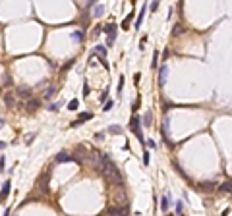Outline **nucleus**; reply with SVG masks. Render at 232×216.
Segmentation results:
<instances>
[{
  "label": "nucleus",
  "mask_w": 232,
  "mask_h": 216,
  "mask_svg": "<svg viewBox=\"0 0 232 216\" xmlns=\"http://www.w3.org/2000/svg\"><path fill=\"white\" fill-rule=\"evenodd\" d=\"M4 102H6V104L10 106V108H14V97H12L10 93H8V95H6V97H4Z\"/></svg>",
  "instance_id": "obj_16"
},
{
  "label": "nucleus",
  "mask_w": 232,
  "mask_h": 216,
  "mask_svg": "<svg viewBox=\"0 0 232 216\" xmlns=\"http://www.w3.org/2000/svg\"><path fill=\"white\" fill-rule=\"evenodd\" d=\"M35 108H39V102H37V101H29V102H27V110L33 112Z\"/></svg>",
  "instance_id": "obj_17"
},
{
  "label": "nucleus",
  "mask_w": 232,
  "mask_h": 216,
  "mask_svg": "<svg viewBox=\"0 0 232 216\" xmlns=\"http://www.w3.org/2000/svg\"><path fill=\"white\" fill-rule=\"evenodd\" d=\"M168 207H170V197H168V195H162V199H161V208H162V212H167Z\"/></svg>",
  "instance_id": "obj_9"
},
{
  "label": "nucleus",
  "mask_w": 232,
  "mask_h": 216,
  "mask_svg": "<svg viewBox=\"0 0 232 216\" xmlns=\"http://www.w3.org/2000/svg\"><path fill=\"white\" fill-rule=\"evenodd\" d=\"M4 216H10V208H6V210H4Z\"/></svg>",
  "instance_id": "obj_39"
},
{
  "label": "nucleus",
  "mask_w": 232,
  "mask_h": 216,
  "mask_svg": "<svg viewBox=\"0 0 232 216\" xmlns=\"http://www.w3.org/2000/svg\"><path fill=\"white\" fill-rule=\"evenodd\" d=\"M149 162H151V154H149V152H147V151H145V152H143V164H145V166H147V164H149Z\"/></svg>",
  "instance_id": "obj_23"
},
{
  "label": "nucleus",
  "mask_w": 232,
  "mask_h": 216,
  "mask_svg": "<svg viewBox=\"0 0 232 216\" xmlns=\"http://www.w3.org/2000/svg\"><path fill=\"white\" fill-rule=\"evenodd\" d=\"M91 118H93V114H91V112H87V114H79V118L75 120L74 124H72V127H78V125L81 124V122H85V120H91Z\"/></svg>",
  "instance_id": "obj_6"
},
{
  "label": "nucleus",
  "mask_w": 232,
  "mask_h": 216,
  "mask_svg": "<svg viewBox=\"0 0 232 216\" xmlns=\"http://www.w3.org/2000/svg\"><path fill=\"white\" fill-rule=\"evenodd\" d=\"M182 210H184V207H182V203L178 201L176 203V212H178V214H182Z\"/></svg>",
  "instance_id": "obj_30"
},
{
  "label": "nucleus",
  "mask_w": 232,
  "mask_h": 216,
  "mask_svg": "<svg viewBox=\"0 0 232 216\" xmlns=\"http://www.w3.org/2000/svg\"><path fill=\"white\" fill-rule=\"evenodd\" d=\"M167 77H168V66L162 64L161 72H159V85H164V83H167Z\"/></svg>",
  "instance_id": "obj_4"
},
{
  "label": "nucleus",
  "mask_w": 232,
  "mask_h": 216,
  "mask_svg": "<svg viewBox=\"0 0 232 216\" xmlns=\"http://www.w3.org/2000/svg\"><path fill=\"white\" fill-rule=\"evenodd\" d=\"M101 162H102V172H105L107 176H112V178H116L118 181H120V179H122L120 178V172H118V168H116V166L107 158V154H101Z\"/></svg>",
  "instance_id": "obj_1"
},
{
  "label": "nucleus",
  "mask_w": 232,
  "mask_h": 216,
  "mask_svg": "<svg viewBox=\"0 0 232 216\" xmlns=\"http://www.w3.org/2000/svg\"><path fill=\"white\" fill-rule=\"evenodd\" d=\"M70 160H74V158L70 157L68 152H60V154L56 157V162H70Z\"/></svg>",
  "instance_id": "obj_11"
},
{
  "label": "nucleus",
  "mask_w": 232,
  "mask_h": 216,
  "mask_svg": "<svg viewBox=\"0 0 232 216\" xmlns=\"http://www.w3.org/2000/svg\"><path fill=\"white\" fill-rule=\"evenodd\" d=\"M122 87H124V77H120V81H118V93H122Z\"/></svg>",
  "instance_id": "obj_31"
},
{
  "label": "nucleus",
  "mask_w": 232,
  "mask_h": 216,
  "mask_svg": "<svg viewBox=\"0 0 232 216\" xmlns=\"http://www.w3.org/2000/svg\"><path fill=\"white\" fill-rule=\"evenodd\" d=\"M107 98H108V89H105V93L101 95V102H107Z\"/></svg>",
  "instance_id": "obj_28"
},
{
  "label": "nucleus",
  "mask_w": 232,
  "mask_h": 216,
  "mask_svg": "<svg viewBox=\"0 0 232 216\" xmlns=\"http://www.w3.org/2000/svg\"><path fill=\"white\" fill-rule=\"evenodd\" d=\"M145 42H147V37H143V39H141V42H139V48H141V50H143V46H145Z\"/></svg>",
  "instance_id": "obj_34"
},
{
  "label": "nucleus",
  "mask_w": 232,
  "mask_h": 216,
  "mask_svg": "<svg viewBox=\"0 0 232 216\" xmlns=\"http://www.w3.org/2000/svg\"><path fill=\"white\" fill-rule=\"evenodd\" d=\"M130 19H132V16H128V18L122 21V29H128V27H130Z\"/></svg>",
  "instance_id": "obj_24"
},
{
  "label": "nucleus",
  "mask_w": 232,
  "mask_h": 216,
  "mask_svg": "<svg viewBox=\"0 0 232 216\" xmlns=\"http://www.w3.org/2000/svg\"><path fill=\"white\" fill-rule=\"evenodd\" d=\"M172 35H174V37H176V35H182V25H176L174 31H172Z\"/></svg>",
  "instance_id": "obj_27"
},
{
  "label": "nucleus",
  "mask_w": 232,
  "mask_h": 216,
  "mask_svg": "<svg viewBox=\"0 0 232 216\" xmlns=\"http://www.w3.org/2000/svg\"><path fill=\"white\" fill-rule=\"evenodd\" d=\"M151 66H153V68H157V66H159V52L157 50H155V54H153V64H151Z\"/></svg>",
  "instance_id": "obj_25"
},
{
  "label": "nucleus",
  "mask_w": 232,
  "mask_h": 216,
  "mask_svg": "<svg viewBox=\"0 0 232 216\" xmlns=\"http://www.w3.org/2000/svg\"><path fill=\"white\" fill-rule=\"evenodd\" d=\"M78 106H79V102H78V101H70L68 110H78Z\"/></svg>",
  "instance_id": "obj_21"
},
{
  "label": "nucleus",
  "mask_w": 232,
  "mask_h": 216,
  "mask_svg": "<svg viewBox=\"0 0 232 216\" xmlns=\"http://www.w3.org/2000/svg\"><path fill=\"white\" fill-rule=\"evenodd\" d=\"M141 122H143V124L149 127V125L153 124V112H151V110H147V112H145V116L141 118Z\"/></svg>",
  "instance_id": "obj_8"
},
{
  "label": "nucleus",
  "mask_w": 232,
  "mask_h": 216,
  "mask_svg": "<svg viewBox=\"0 0 232 216\" xmlns=\"http://www.w3.org/2000/svg\"><path fill=\"white\" fill-rule=\"evenodd\" d=\"M162 131H164V137H168V120H164V124H162Z\"/></svg>",
  "instance_id": "obj_26"
},
{
  "label": "nucleus",
  "mask_w": 232,
  "mask_h": 216,
  "mask_svg": "<svg viewBox=\"0 0 232 216\" xmlns=\"http://www.w3.org/2000/svg\"><path fill=\"white\" fill-rule=\"evenodd\" d=\"M147 145H149L151 149H155V141H151V139H147Z\"/></svg>",
  "instance_id": "obj_37"
},
{
  "label": "nucleus",
  "mask_w": 232,
  "mask_h": 216,
  "mask_svg": "<svg viewBox=\"0 0 232 216\" xmlns=\"http://www.w3.org/2000/svg\"><path fill=\"white\" fill-rule=\"evenodd\" d=\"M130 127H132V131H134V133L137 135V139H139V141H141V143H145L143 133H141V118H139V116H134V120H132Z\"/></svg>",
  "instance_id": "obj_2"
},
{
  "label": "nucleus",
  "mask_w": 232,
  "mask_h": 216,
  "mask_svg": "<svg viewBox=\"0 0 232 216\" xmlns=\"http://www.w3.org/2000/svg\"><path fill=\"white\" fill-rule=\"evenodd\" d=\"M108 214H110V216H124L126 214V208H110Z\"/></svg>",
  "instance_id": "obj_12"
},
{
  "label": "nucleus",
  "mask_w": 232,
  "mask_h": 216,
  "mask_svg": "<svg viewBox=\"0 0 232 216\" xmlns=\"http://www.w3.org/2000/svg\"><path fill=\"white\" fill-rule=\"evenodd\" d=\"M54 93H56V87L52 85V87H48V89H46V93H45V98H52V97H54Z\"/></svg>",
  "instance_id": "obj_15"
},
{
  "label": "nucleus",
  "mask_w": 232,
  "mask_h": 216,
  "mask_svg": "<svg viewBox=\"0 0 232 216\" xmlns=\"http://www.w3.org/2000/svg\"><path fill=\"white\" fill-rule=\"evenodd\" d=\"M2 125H4V118H0V129H2Z\"/></svg>",
  "instance_id": "obj_38"
},
{
  "label": "nucleus",
  "mask_w": 232,
  "mask_h": 216,
  "mask_svg": "<svg viewBox=\"0 0 232 216\" xmlns=\"http://www.w3.org/2000/svg\"><path fill=\"white\" fill-rule=\"evenodd\" d=\"M102 31L107 33V35H110V33H116V25H112V23H110V25H107V27L102 29Z\"/></svg>",
  "instance_id": "obj_18"
},
{
  "label": "nucleus",
  "mask_w": 232,
  "mask_h": 216,
  "mask_svg": "<svg viewBox=\"0 0 232 216\" xmlns=\"http://www.w3.org/2000/svg\"><path fill=\"white\" fill-rule=\"evenodd\" d=\"M145 10H147V6H143V8H141V12H139L137 19H135V29L141 27V23H143V18H145Z\"/></svg>",
  "instance_id": "obj_7"
},
{
  "label": "nucleus",
  "mask_w": 232,
  "mask_h": 216,
  "mask_svg": "<svg viewBox=\"0 0 232 216\" xmlns=\"http://www.w3.org/2000/svg\"><path fill=\"white\" fill-rule=\"evenodd\" d=\"M18 97H21V98H29L31 97V91H29V89H18Z\"/></svg>",
  "instance_id": "obj_13"
},
{
  "label": "nucleus",
  "mask_w": 232,
  "mask_h": 216,
  "mask_svg": "<svg viewBox=\"0 0 232 216\" xmlns=\"http://www.w3.org/2000/svg\"><path fill=\"white\" fill-rule=\"evenodd\" d=\"M110 108H112V101H107V102H105V108H102V110H105V112H108Z\"/></svg>",
  "instance_id": "obj_29"
},
{
  "label": "nucleus",
  "mask_w": 232,
  "mask_h": 216,
  "mask_svg": "<svg viewBox=\"0 0 232 216\" xmlns=\"http://www.w3.org/2000/svg\"><path fill=\"white\" fill-rule=\"evenodd\" d=\"M157 8H159V2H153V4H151V12H155Z\"/></svg>",
  "instance_id": "obj_35"
},
{
  "label": "nucleus",
  "mask_w": 232,
  "mask_h": 216,
  "mask_svg": "<svg viewBox=\"0 0 232 216\" xmlns=\"http://www.w3.org/2000/svg\"><path fill=\"white\" fill-rule=\"evenodd\" d=\"M10 189H12V183H10V179H8V181H4L2 191H0V203L6 201V197H8V193H10Z\"/></svg>",
  "instance_id": "obj_5"
},
{
  "label": "nucleus",
  "mask_w": 232,
  "mask_h": 216,
  "mask_svg": "<svg viewBox=\"0 0 232 216\" xmlns=\"http://www.w3.org/2000/svg\"><path fill=\"white\" fill-rule=\"evenodd\" d=\"M102 12H105V6H102V4H95V6H93V16H95V18L102 16Z\"/></svg>",
  "instance_id": "obj_10"
},
{
  "label": "nucleus",
  "mask_w": 232,
  "mask_h": 216,
  "mask_svg": "<svg viewBox=\"0 0 232 216\" xmlns=\"http://www.w3.org/2000/svg\"><path fill=\"white\" fill-rule=\"evenodd\" d=\"M112 197H114L116 205H126V193H124V189H122L120 185L114 189V195H112Z\"/></svg>",
  "instance_id": "obj_3"
},
{
  "label": "nucleus",
  "mask_w": 232,
  "mask_h": 216,
  "mask_svg": "<svg viewBox=\"0 0 232 216\" xmlns=\"http://www.w3.org/2000/svg\"><path fill=\"white\" fill-rule=\"evenodd\" d=\"M60 106H62V102H52V104L48 106V110H51V112H56L58 108H60Z\"/></svg>",
  "instance_id": "obj_20"
},
{
  "label": "nucleus",
  "mask_w": 232,
  "mask_h": 216,
  "mask_svg": "<svg viewBox=\"0 0 232 216\" xmlns=\"http://www.w3.org/2000/svg\"><path fill=\"white\" fill-rule=\"evenodd\" d=\"M4 164H6V160H4V157L0 158V170H4Z\"/></svg>",
  "instance_id": "obj_36"
},
{
  "label": "nucleus",
  "mask_w": 232,
  "mask_h": 216,
  "mask_svg": "<svg viewBox=\"0 0 232 216\" xmlns=\"http://www.w3.org/2000/svg\"><path fill=\"white\" fill-rule=\"evenodd\" d=\"M221 189H223V191H226V193H228V191H230V183H228V181H226V183H224V185H223V187H221Z\"/></svg>",
  "instance_id": "obj_32"
},
{
  "label": "nucleus",
  "mask_w": 232,
  "mask_h": 216,
  "mask_svg": "<svg viewBox=\"0 0 232 216\" xmlns=\"http://www.w3.org/2000/svg\"><path fill=\"white\" fill-rule=\"evenodd\" d=\"M108 131H110V133H122V127H118V125H110Z\"/></svg>",
  "instance_id": "obj_22"
},
{
  "label": "nucleus",
  "mask_w": 232,
  "mask_h": 216,
  "mask_svg": "<svg viewBox=\"0 0 232 216\" xmlns=\"http://www.w3.org/2000/svg\"><path fill=\"white\" fill-rule=\"evenodd\" d=\"M72 39H74V41H81V39H83V33H81V31L72 33Z\"/></svg>",
  "instance_id": "obj_19"
},
{
  "label": "nucleus",
  "mask_w": 232,
  "mask_h": 216,
  "mask_svg": "<svg viewBox=\"0 0 232 216\" xmlns=\"http://www.w3.org/2000/svg\"><path fill=\"white\" fill-rule=\"evenodd\" d=\"M95 139H97V141H102V139H105V133H102V131H101V133H97V135H95Z\"/></svg>",
  "instance_id": "obj_33"
},
{
  "label": "nucleus",
  "mask_w": 232,
  "mask_h": 216,
  "mask_svg": "<svg viewBox=\"0 0 232 216\" xmlns=\"http://www.w3.org/2000/svg\"><path fill=\"white\" fill-rule=\"evenodd\" d=\"M95 52H97V54H101L102 60H105V56H107V48H105L102 45H97V46H95Z\"/></svg>",
  "instance_id": "obj_14"
}]
</instances>
